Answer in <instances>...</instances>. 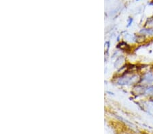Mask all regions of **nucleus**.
<instances>
[{
  "label": "nucleus",
  "mask_w": 153,
  "mask_h": 134,
  "mask_svg": "<svg viewBox=\"0 0 153 134\" xmlns=\"http://www.w3.org/2000/svg\"><path fill=\"white\" fill-rule=\"evenodd\" d=\"M141 81L143 82L147 87L153 85V72H149L144 75V77L141 78Z\"/></svg>",
  "instance_id": "f257e3e1"
},
{
  "label": "nucleus",
  "mask_w": 153,
  "mask_h": 134,
  "mask_svg": "<svg viewBox=\"0 0 153 134\" xmlns=\"http://www.w3.org/2000/svg\"><path fill=\"white\" fill-rule=\"evenodd\" d=\"M133 22V18H130L129 19V24H128V26H130L131 24V23H132Z\"/></svg>",
  "instance_id": "f03ea898"
},
{
  "label": "nucleus",
  "mask_w": 153,
  "mask_h": 134,
  "mask_svg": "<svg viewBox=\"0 0 153 134\" xmlns=\"http://www.w3.org/2000/svg\"><path fill=\"white\" fill-rule=\"evenodd\" d=\"M137 1H138V0H137Z\"/></svg>",
  "instance_id": "7ed1b4c3"
}]
</instances>
